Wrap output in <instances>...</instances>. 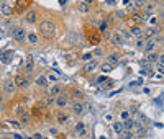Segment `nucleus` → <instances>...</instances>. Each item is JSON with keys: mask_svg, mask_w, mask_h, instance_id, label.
<instances>
[{"mask_svg": "<svg viewBox=\"0 0 164 139\" xmlns=\"http://www.w3.org/2000/svg\"><path fill=\"white\" fill-rule=\"evenodd\" d=\"M39 33L43 34V38H44V40L51 41L53 38H54V34H56L54 21H53V20H48V18L41 20V21H39Z\"/></svg>", "mask_w": 164, "mask_h": 139, "instance_id": "f257e3e1", "label": "nucleus"}, {"mask_svg": "<svg viewBox=\"0 0 164 139\" xmlns=\"http://www.w3.org/2000/svg\"><path fill=\"white\" fill-rule=\"evenodd\" d=\"M112 129L115 134H122L123 129H125V124H123V121H113L112 123Z\"/></svg>", "mask_w": 164, "mask_h": 139, "instance_id": "412c9836", "label": "nucleus"}, {"mask_svg": "<svg viewBox=\"0 0 164 139\" xmlns=\"http://www.w3.org/2000/svg\"><path fill=\"white\" fill-rule=\"evenodd\" d=\"M146 59H148L151 64H153V62L156 64L158 61H159V56H158L156 53H154V51H151V53H146Z\"/></svg>", "mask_w": 164, "mask_h": 139, "instance_id": "2f4dec72", "label": "nucleus"}, {"mask_svg": "<svg viewBox=\"0 0 164 139\" xmlns=\"http://www.w3.org/2000/svg\"><path fill=\"white\" fill-rule=\"evenodd\" d=\"M107 61H108V62H112V64H117L118 61H120V56H118L117 53H112V54L107 56Z\"/></svg>", "mask_w": 164, "mask_h": 139, "instance_id": "f704fd0d", "label": "nucleus"}, {"mask_svg": "<svg viewBox=\"0 0 164 139\" xmlns=\"http://www.w3.org/2000/svg\"><path fill=\"white\" fill-rule=\"evenodd\" d=\"M146 43H148V40H146L144 36H141V38H136L135 47H136L138 51H143V49H144V46H146Z\"/></svg>", "mask_w": 164, "mask_h": 139, "instance_id": "a878e982", "label": "nucleus"}, {"mask_svg": "<svg viewBox=\"0 0 164 139\" xmlns=\"http://www.w3.org/2000/svg\"><path fill=\"white\" fill-rule=\"evenodd\" d=\"M56 123L59 124V126H67V124H71L69 113H66L64 110H59V111L56 113Z\"/></svg>", "mask_w": 164, "mask_h": 139, "instance_id": "6e6552de", "label": "nucleus"}, {"mask_svg": "<svg viewBox=\"0 0 164 139\" xmlns=\"http://www.w3.org/2000/svg\"><path fill=\"white\" fill-rule=\"evenodd\" d=\"M13 13H15V8L10 5V2H2V16L10 18Z\"/></svg>", "mask_w": 164, "mask_h": 139, "instance_id": "ddd939ff", "label": "nucleus"}, {"mask_svg": "<svg viewBox=\"0 0 164 139\" xmlns=\"http://www.w3.org/2000/svg\"><path fill=\"white\" fill-rule=\"evenodd\" d=\"M115 16H117V18H125V12H123V10L115 12Z\"/></svg>", "mask_w": 164, "mask_h": 139, "instance_id": "49530a36", "label": "nucleus"}, {"mask_svg": "<svg viewBox=\"0 0 164 139\" xmlns=\"http://www.w3.org/2000/svg\"><path fill=\"white\" fill-rule=\"evenodd\" d=\"M107 80H108V79H107V75H100L99 79H97V84H100V85H102V84H105Z\"/></svg>", "mask_w": 164, "mask_h": 139, "instance_id": "a18cd8bd", "label": "nucleus"}, {"mask_svg": "<svg viewBox=\"0 0 164 139\" xmlns=\"http://www.w3.org/2000/svg\"><path fill=\"white\" fill-rule=\"evenodd\" d=\"M159 18H161V20H164V10L161 12V13H159Z\"/></svg>", "mask_w": 164, "mask_h": 139, "instance_id": "864d4df0", "label": "nucleus"}, {"mask_svg": "<svg viewBox=\"0 0 164 139\" xmlns=\"http://www.w3.org/2000/svg\"><path fill=\"white\" fill-rule=\"evenodd\" d=\"M112 85H113V82L112 80H107V82H105V87H104V89H110Z\"/></svg>", "mask_w": 164, "mask_h": 139, "instance_id": "09e8293b", "label": "nucleus"}, {"mask_svg": "<svg viewBox=\"0 0 164 139\" xmlns=\"http://www.w3.org/2000/svg\"><path fill=\"white\" fill-rule=\"evenodd\" d=\"M16 89H18V87H16L15 79H5L2 82V92H3V95H8V97H10V95H13L16 92Z\"/></svg>", "mask_w": 164, "mask_h": 139, "instance_id": "f03ea898", "label": "nucleus"}, {"mask_svg": "<svg viewBox=\"0 0 164 139\" xmlns=\"http://www.w3.org/2000/svg\"><path fill=\"white\" fill-rule=\"evenodd\" d=\"M69 103H71V98H69L67 93H59L56 97V106L59 108V110H66V108L69 106Z\"/></svg>", "mask_w": 164, "mask_h": 139, "instance_id": "423d86ee", "label": "nucleus"}, {"mask_svg": "<svg viewBox=\"0 0 164 139\" xmlns=\"http://www.w3.org/2000/svg\"><path fill=\"white\" fill-rule=\"evenodd\" d=\"M15 82H16V87H18L20 90H26L30 87V77H28V74H18V75L15 77Z\"/></svg>", "mask_w": 164, "mask_h": 139, "instance_id": "39448f33", "label": "nucleus"}, {"mask_svg": "<svg viewBox=\"0 0 164 139\" xmlns=\"http://www.w3.org/2000/svg\"><path fill=\"white\" fill-rule=\"evenodd\" d=\"M12 57H13V49H5L2 53V62L3 64H8L12 61Z\"/></svg>", "mask_w": 164, "mask_h": 139, "instance_id": "5701e85b", "label": "nucleus"}, {"mask_svg": "<svg viewBox=\"0 0 164 139\" xmlns=\"http://www.w3.org/2000/svg\"><path fill=\"white\" fill-rule=\"evenodd\" d=\"M35 69V56L33 54H28L26 56V61H25V74H31Z\"/></svg>", "mask_w": 164, "mask_h": 139, "instance_id": "4468645a", "label": "nucleus"}, {"mask_svg": "<svg viewBox=\"0 0 164 139\" xmlns=\"http://www.w3.org/2000/svg\"><path fill=\"white\" fill-rule=\"evenodd\" d=\"M82 2H86V3H89V5H92V3L95 2V0H82Z\"/></svg>", "mask_w": 164, "mask_h": 139, "instance_id": "603ef678", "label": "nucleus"}, {"mask_svg": "<svg viewBox=\"0 0 164 139\" xmlns=\"http://www.w3.org/2000/svg\"><path fill=\"white\" fill-rule=\"evenodd\" d=\"M26 41H28L31 46H36L38 43H39V36H38L35 31H30V33H28V40H26Z\"/></svg>", "mask_w": 164, "mask_h": 139, "instance_id": "b1692460", "label": "nucleus"}, {"mask_svg": "<svg viewBox=\"0 0 164 139\" xmlns=\"http://www.w3.org/2000/svg\"><path fill=\"white\" fill-rule=\"evenodd\" d=\"M97 67H100L99 59H90V61H87V62L84 64V72H86V74H90V72H94Z\"/></svg>", "mask_w": 164, "mask_h": 139, "instance_id": "9b49d317", "label": "nucleus"}, {"mask_svg": "<svg viewBox=\"0 0 164 139\" xmlns=\"http://www.w3.org/2000/svg\"><path fill=\"white\" fill-rule=\"evenodd\" d=\"M90 59H94V54H92V53L82 56V61H84V62H87V61H90Z\"/></svg>", "mask_w": 164, "mask_h": 139, "instance_id": "c03bdc74", "label": "nucleus"}, {"mask_svg": "<svg viewBox=\"0 0 164 139\" xmlns=\"http://www.w3.org/2000/svg\"><path fill=\"white\" fill-rule=\"evenodd\" d=\"M66 2H67V0H59V3H61V5H66Z\"/></svg>", "mask_w": 164, "mask_h": 139, "instance_id": "5fc2aeb1", "label": "nucleus"}, {"mask_svg": "<svg viewBox=\"0 0 164 139\" xmlns=\"http://www.w3.org/2000/svg\"><path fill=\"white\" fill-rule=\"evenodd\" d=\"M44 113H46V111H44L39 105H36V106L31 110V118H33V120H41L43 116H44Z\"/></svg>", "mask_w": 164, "mask_h": 139, "instance_id": "f3484780", "label": "nucleus"}, {"mask_svg": "<svg viewBox=\"0 0 164 139\" xmlns=\"http://www.w3.org/2000/svg\"><path fill=\"white\" fill-rule=\"evenodd\" d=\"M120 118H122V121H125V120H130V118H131L130 111H126V110H125V111H122V113H120Z\"/></svg>", "mask_w": 164, "mask_h": 139, "instance_id": "37998d69", "label": "nucleus"}, {"mask_svg": "<svg viewBox=\"0 0 164 139\" xmlns=\"http://www.w3.org/2000/svg\"><path fill=\"white\" fill-rule=\"evenodd\" d=\"M5 126H8L10 129H23V124L20 123V120L18 121H16V120H8L5 123Z\"/></svg>", "mask_w": 164, "mask_h": 139, "instance_id": "4be33fe9", "label": "nucleus"}, {"mask_svg": "<svg viewBox=\"0 0 164 139\" xmlns=\"http://www.w3.org/2000/svg\"><path fill=\"white\" fill-rule=\"evenodd\" d=\"M99 30H100V31H105V30H108V21L102 20L100 23H99Z\"/></svg>", "mask_w": 164, "mask_h": 139, "instance_id": "ea45409f", "label": "nucleus"}, {"mask_svg": "<svg viewBox=\"0 0 164 139\" xmlns=\"http://www.w3.org/2000/svg\"><path fill=\"white\" fill-rule=\"evenodd\" d=\"M33 137H35V139H41V137H43V134H41V133H35V134H33Z\"/></svg>", "mask_w": 164, "mask_h": 139, "instance_id": "8fccbe9b", "label": "nucleus"}, {"mask_svg": "<svg viewBox=\"0 0 164 139\" xmlns=\"http://www.w3.org/2000/svg\"><path fill=\"white\" fill-rule=\"evenodd\" d=\"M38 20V12L35 10V8H30L28 12H25V21L28 25H35Z\"/></svg>", "mask_w": 164, "mask_h": 139, "instance_id": "9d476101", "label": "nucleus"}, {"mask_svg": "<svg viewBox=\"0 0 164 139\" xmlns=\"http://www.w3.org/2000/svg\"><path fill=\"white\" fill-rule=\"evenodd\" d=\"M144 20H146L144 13H140V12H135V10H133L131 13L128 15V18H126V23L130 25V26H133V25H141Z\"/></svg>", "mask_w": 164, "mask_h": 139, "instance_id": "7ed1b4c3", "label": "nucleus"}, {"mask_svg": "<svg viewBox=\"0 0 164 139\" xmlns=\"http://www.w3.org/2000/svg\"><path fill=\"white\" fill-rule=\"evenodd\" d=\"M30 118H31V116H30V113H28V111L21 113V115L18 116V120H20V123L23 124V128H26V126L30 124Z\"/></svg>", "mask_w": 164, "mask_h": 139, "instance_id": "393cba45", "label": "nucleus"}, {"mask_svg": "<svg viewBox=\"0 0 164 139\" xmlns=\"http://www.w3.org/2000/svg\"><path fill=\"white\" fill-rule=\"evenodd\" d=\"M59 93H63V85H61L59 82H57V84H54L49 90H48V95H53V97H57Z\"/></svg>", "mask_w": 164, "mask_h": 139, "instance_id": "6ab92c4d", "label": "nucleus"}, {"mask_svg": "<svg viewBox=\"0 0 164 139\" xmlns=\"http://www.w3.org/2000/svg\"><path fill=\"white\" fill-rule=\"evenodd\" d=\"M84 110H86V106H84L82 102L76 100V102L72 103V115L74 116H82L84 115Z\"/></svg>", "mask_w": 164, "mask_h": 139, "instance_id": "2eb2a0df", "label": "nucleus"}, {"mask_svg": "<svg viewBox=\"0 0 164 139\" xmlns=\"http://www.w3.org/2000/svg\"><path fill=\"white\" fill-rule=\"evenodd\" d=\"M146 21H148L149 26H158V23H159V16H156V15H149Z\"/></svg>", "mask_w": 164, "mask_h": 139, "instance_id": "473e14b6", "label": "nucleus"}, {"mask_svg": "<svg viewBox=\"0 0 164 139\" xmlns=\"http://www.w3.org/2000/svg\"><path fill=\"white\" fill-rule=\"evenodd\" d=\"M158 62H161V64H164V53H162L161 56H159V61H158Z\"/></svg>", "mask_w": 164, "mask_h": 139, "instance_id": "3c124183", "label": "nucleus"}, {"mask_svg": "<svg viewBox=\"0 0 164 139\" xmlns=\"http://www.w3.org/2000/svg\"><path fill=\"white\" fill-rule=\"evenodd\" d=\"M89 134H90V133H89V129H87V128H84L82 131H79V133L76 134V136H77V137H87Z\"/></svg>", "mask_w": 164, "mask_h": 139, "instance_id": "79ce46f5", "label": "nucleus"}, {"mask_svg": "<svg viewBox=\"0 0 164 139\" xmlns=\"http://www.w3.org/2000/svg\"><path fill=\"white\" fill-rule=\"evenodd\" d=\"M30 5H31V0H16L13 8H15V15H23V12L30 10Z\"/></svg>", "mask_w": 164, "mask_h": 139, "instance_id": "20e7f679", "label": "nucleus"}, {"mask_svg": "<svg viewBox=\"0 0 164 139\" xmlns=\"http://www.w3.org/2000/svg\"><path fill=\"white\" fill-rule=\"evenodd\" d=\"M156 46H158V43L156 41H153V40H149L148 43H146V46H144V53H151V51L156 49Z\"/></svg>", "mask_w": 164, "mask_h": 139, "instance_id": "c85d7f7f", "label": "nucleus"}, {"mask_svg": "<svg viewBox=\"0 0 164 139\" xmlns=\"http://www.w3.org/2000/svg\"><path fill=\"white\" fill-rule=\"evenodd\" d=\"M122 137H125V139H130L133 136V133H131V129H123V133L120 134Z\"/></svg>", "mask_w": 164, "mask_h": 139, "instance_id": "a19ab883", "label": "nucleus"}, {"mask_svg": "<svg viewBox=\"0 0 164 139\" xmlns=\"http://www.w3.org/2000/svg\"><path fill=\"white\" fill-rule=\"evenodd\" d=\"M100 71H102V74H108V72H112V71H113V64H112V62H108V61H105L104 64H100Z\"/></svg>", "mask_w": 164, "mask_h": 139, "instance_id": "cd10ccee", "label": "nucleus"}, {"mask_svg": "<svg viewBox=\"0 0 164 139\" xmlns=\"http://www.w3.org/2000/svg\"><path fill=\"white\" fill-rule=\"evenodd\" d=\"M149 2H151V0H133V3H135V8H144Z\"/></svg>", "mask_w": 164, "mask_h": 139, "instance_id": "72a5a7b5", "label": "nucleus"}, {"mask_svg": "<svg viewBox=\"0 0 164 139\" xmlns=\"http://www.w3.org/2000/svg\"><path fill=\"white\" fill-rule=\"evenodd\" d=\"M110 43H112V44H115V46H123V44L126 43V40L123 38V34H122L120 31H115V33H112Z\"/></svg>", "mask_w": 164, "mask_h": 139, "instance_id": "f8f14e48", "label": "nucleus"}, {"mask_svg": "<svg viewBox=\"0 0 164 139\" xmlns=\"http://www.w3.org/2000/svg\"><path fill=\"white\" fill-rule=\"evenodd\" d=\"M35 82H36L38 87H43V89H48V87H49V80H48L46 75H38L36 79H35Z\"/></svg>", "mask_w": 164, "mask_h": 139, "instance_id": "a211bd4d", "label": "nucleus"}, {"mask_svg": "<svg viewBox=\"0 0 164 139\" xmlns=\"http://www.w3.org/2000/svg\"><path fill=\"white\" fill-rule=\"evenodd\" d=\"M104 121L105 123H113V113H105V116H104Z\"/></svg>", "mask_w": 164, "mask_h": 139, "instance_id": "58836bf2", "label": "nucleus"}, {"mask_svg": "<svg viewBox=\"0 0 164 139\" xmlns=\"http://www.w3.org/2000/svg\"><path fill=\"white\" fill-rule=\"evenodd\" d=\"M154 69H156V72H158V74H162V75H164V64L156 62V64H154Z\"/></svg>", "mask_w": 164, "mask_h": 139, "instance_id": "e433bc0d", "label": "nucleus"}, {"mask_svg": "<svg viewBox=\"0 0 164 139\" xmlns=\"http://www.w3.org/2000/svg\"><path fill=\"white\" fill-rule=\"evenodd\" d=\"M158 33H159V28H158V26H148V28L143 31V36L149 41V40H153V38L156 36Z\"/></svg>", "mask_w": 164, "mask_h": 139, "instance_id": "dca6fc26", "label": "nucleus"}, {"mask_svg": "<svg viewBox=\"0 0 164 139\" xmlns=\"http://www.w3.org/2000/svg\"><path fill=\"white\" fill-rule=\"evenodd\" d=\"M104 54V49H95L94 51V56H102Z\"/></svg>", "mask_w": 164, "mask_h": 139, "instance_id": "de8ad7c7", "label": "nucleus"}, {"mask_svg": "<svg viewBox=\"0 0 164 139\" xmlns=\"http://www.w3.org/2000/svg\"><path fill=\"white\" fill-rule=\"evenodd\" d=\"M84 128H86V123H84V121H77V123L74 124V129H72V133H71V134H74V136H76V134L79 131H82Z\"/></svg>", "mask_w": 164, "mask_h": 139, "instance_id": "7c9ffc66", "label": "nucleus"}, {"mask_svg": "<svg viewBox=\"0 0 164 139\" xmlns=\"http://www.w3.org/2000/svg\"><path fill=\"white\" fill-rule=\"evenodd\" d=\"M87 40L90 44H99L102 41V31L100 30H89L87 31Z\"/></svg>", "mask_w": 164, "mask_h": 139, "instance_id": "1a4fd4ad", "label": "nucleus"}, {"mask_svg": "<svg viewBox=\"0 0 164 139\" xmlns=\"http://www.w3.org/2000/svg\"><path fill=\"white\" fill-rule=\"evenodd\" d=\"M13 40H15L16 43H25L26 40H28V31L23 28V26H16V30H15V34H13Z\"/></svg>", "mask_w": 164, "mask_h": 139, "instance_id": "0eeeda50", "label": "nucleus"}, {"mask_svg": "<svg viewBox=\"0 0 164 139\" xmlns=\"http://www.w3.org/2000/svg\"><path fill=\"white\" fill-rule=\"evenodd\" d=\"M120 33L123 34V38H125L126 41H131L133 38H135V36H133V34H131V31H130V30H122Z\"/></svg>", "mask_w": 164, "mask_h": 139, "instance_id": "c9c22d12", "label": "nucleus"}, {"mask_svg": "<svg viewBox=\"0 0 164 139\" xmlns=\"http://www.w3.org/2000/svg\"><path fill=\"white\" fill-rule=\"evenodd\" d=\"M110 38H112V31H108V30H105V31H102V40H105V41H110Z\"/></svg>", "mask_w": 164, "mask_h": 139, "instance_id": "4c0bfd02", "label": "nucleus"}, {"mask_svg": "<svg viewBox=\"0 0 164 139\" xmlns=\"http://www.w3.org/2000/svg\"><path fill=\"white\" fill-rule=\"evenodd\" d=\"M130 31H131V34L135 38H141V36H143V31H144V30L141 28V25H133V26H130Z\"/></svg>", "mask_w": 164, "mask_h": 139, "instance_id": "aec40b11", "label": "nucleus"}, {"mask_svg": "<svg viewBox=\"0 0 164 139\" xmlns=\"http://www.w3.org/2000/svg\"><path fill=\"white\" fill-rule=\"evenodd\" d=\"M46 77H48V80H49V82H53V84H57V82H59V74H56V72H53V71L48 72Z\"/></svg>", "mask_w": 164, "mask_h": 139, "instance_id": "c756f323", "label": "nucleus"}, {"mask_svg": "<svg viewBox=\"0 0 164 139\" xmlns=\"http://www.w3.org/2000/svg\"><path fill=\"white\" fill-rule=\"evenodd\" d=\"M77 10L81 12V13H84V15H86V13H89V12H90V5H89V3H86V2H82V0H81V2L77 3Z\"/></svg>", "mask_w": 164, "mask_h": 139, "instance_id": "bb28decb", "label": "nucleus"}]
</instances>
